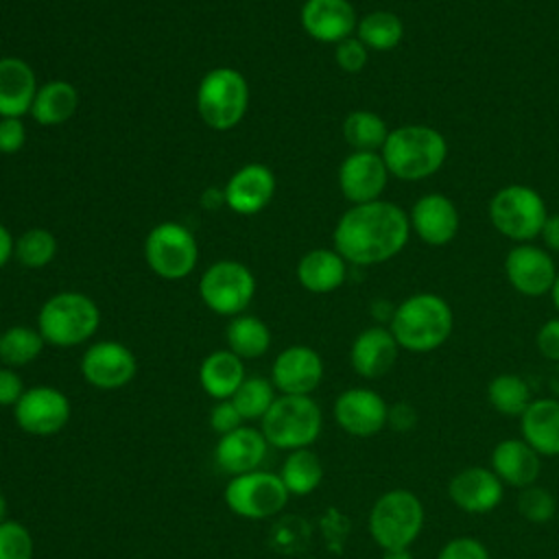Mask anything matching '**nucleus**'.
Instances as JSON below:
<instances>
[{
  "instance_id": "nucleus-24",
  "label": "nucleus",
  "mask_w": 559,
  "mask_h": 559,
  "mask_svg": "<svg viewBox=\"0 0 559 559\" xmlns=\"http://www.w3.org/2000/svg\"><path fill=\"white\" fill-rule=\"evenodd\" d=\"M491 469L504 485L524 489L537 483L542 456L522 437H507L491 450Z\"/></svg>"
},
{
  "instance_id": "nucleus-7",
  "label": "nucleus",
  "mask_w": 559,
  "mask_h": 559,
  "mask_svg": "<svg viewBox=\"0 0 559 559\" xmlns=\"http://www.w3.org/2000/svg\"><path fill=\"white\" fill-rule=\"evenodd\" d=\"M546 218L548 210L542 194L524 183H509L489 201V221L493 229L515 245L539 238Z\"/></svg>"
},
{
  "instance_id": "nucleus-17",
  "label": "nucleus",
  "mask_w": 559,
  "mask_h": 559,
  "mask_svg": "<svg viewBox=\"0 0 559 559\" xmlns=\"http://www.w3.org/2000/svg\"><path fill=\"white\" fill-rule=\"evenodd\" d=\"M448 498L456 509L469 515L491 513L504 498V483L491 467L467 465L448 483Z\"/></svg>"
},
{
  "instance_id": "nucleus-6",
  "label": "nucleus",
  "mask_w": 559,
  "mask_h": 559,
  "mask_svg": "<svg viewBox=\"0 0 559 559\" xmlns=\"http://www.w3.org/2000/svg\"><path fill=\"white\" fill-rule=\"evenodd\" d=\"M260 430L269 445L277 450L310 448L323 430L321 406L312 395H277L273 406L260 419Z\"/></svg>"
},
{
  "instance_id": "nucleus-19",
  "label": "nucleus",
  "mask_w": 559,
  "mask_h": 559,
  "mask_svg": "<svg viewBox=\"0 0 559 559\" xmlns=\"http://www.w3.org/2000/svg\"><path fill=\"white\" fill-rule=\"evenodd\" d=\"M408 221L411 231H415L419 240L430 247H443L452 242L461 225L454 201L441 192H428L419 197L408 212Z\"/></svg>"
},
{
  "instance_id": "nucleus-33",
  "label": "nucleus",
  "mask_w": 559,
  "mask_h": 559,
  "mask_svg": "<svg viewBox=\"0 0 559 559\" xmlns=\"http://www.w3.org/2000/svg\"><path fill=\"white\" fill-rule=\"evenodd\" d=\"M533 400L528 382L518 373H498L487 384V402L500 415L520 419Z\"/></svg>"
},
{
  "instance_id": "nucleus-18",
  "label": "nucleus",
  "mask_w": 559,
  "mask_h": 559,
  "mask_svg": "<svg viewBox=\"0 0 559 559\" xmlns=\"http://www.w3.org/2000/svg\"><path fill=\"white\" fill-rule=\"evenodd\" d=\"M323 380V358L308 345L282 349L271 365V382L282 395H310Z\"/></svg>"
},
{
  "instance_id": "nucleus-11",
  "label": "nucleus",
  "mask_w": 559,
  "mask_h": 559,
  "mask_svg": "<svg viewBox=\"0 0 559 559\" xmlns=\"http://www.w3.org/2000/svg\"><path fill=\"white\" fill-rule=\"evenodd\" d=\"M144 258L155 275L164 280H181L194 271L199 245L186 225L166 221L148 231L144 240Z\"/></svg>"
},
{
  "instance_id": "nucleus-45",
  "label": "nucleus",
  "mask_w": 559,
  "mask_h": 559,
  "mask_svg": "<svg viewBox=\"0 0 559 559\" xmlns=\"http://www.w3.org/2000/svg\"><path fill=\"white\" fill-rule=\"evenodd\" d=\"M26 391L20 373L11 367H0V406H15L22 393Z\"/></svg>"
},
{
  "instance_id": "nucleus-47",
  "label": "nucleus",
  "mask_w": 559,
  "mask_h": 559,
  "mask_svg": "<svg viewBox=\"0 0 559 559\" xmlns=\"http://www.w3.org/2000/svg\"><path fill=\"white\" fill-rule=\"evenodd\" d=\"M539 236H542L548 251L559 253V214H548Z\"/></svg>"
},
{
  "instance_id": "nucleus-41",
  "label": "nucleus",
  "mask_w": 559,
  "mask_h": 559,
  "mask_svg": "<svg viewBox=\"0 0 559 559\" xmlns=\"http://www.w3.org/2000/svg\"><path fill=\"white\" fill-rule=\"evenodd\" d=\"M334 59L341 70L354 74L360 72L369 61V48L358 37H347L334 46Z\"/></svg>"
},
{
  "instance_id": "nucleus-4",
  "label": "nucleus",
  "mask_w": 559,
  "mask_h": 559,
  "mask_svg": "<svg viewBox=\"0 0 559 559\" xmlns=\"http://www.w3.org/2000/svg\"><path fill=\"white\" fill-rule=\"evenodd\" d=\"M100 325L96 301L76 290H63L44 301L37 314V330L46 345L76 347L90 341Z\"/></svg>"
},
{
  "instance_id": "nucleus-21",
  "label": "nucleus",
  "mask_w": 559,
  "mask_h": 559,
  "mask_svg": "<svg viewBox=\"0 0 559 559\" xmlns=\"http://www.w3.org/2000/svg\"><path fill=\"white\" fill-rule=\"evenodd\" d=\"M275 194V175L264 164H245L225 183V205L242 216L262 212Z\"/></svg>"
},
{
  "instance_id": "nucleus-44",
  "label": "nucleus",
  "mask_w": 559,
  "mask_h": 559,
  "mask_svg": "<svg viewBox=\"0 0 559 559\" xmlns=\"http://www.w3.org/2000/svg\"><path fill=\"white\" fill-rule=\"evenodd\" d=\"M535 345H537V352H539L546 360L559 365V317L548 319V321L537 330Z\"/></svg>"
},
{
  "instance_id": "nucleus-3",
  "label": "nucleus",
  "mask_w": 559,
  "mask_h": 559,
  "mask_svg": "<svg viewBox=\"0 0 559 559\" xmlns=\"http://www.w3.org/2000/svg\"><path fill=\"white\" fill-rule=\"evenodd\" d=\"M380 155L389 175L402 181H421L432 177L448 157V142L430 124H402L389 131Z\"/></svg>"
},
{
  "instance_id": "nucleus-2",
  "label": "nucleus",
  "mask_w": 559,
  "mask_h": 559,
  "mask_svg": "<svg viewBox=\"0 0 559 559\" xmlns=\"http://www.w3.org/2000/svg\"><path fill=\"white\" fill-rule=\"evenodd\" d=\"M389 330L400 349L428 354L450 338L454 330V312L441 295L415 293L395 306Z\"/></svg>"
},
{
  "instance_id": "nucleus-9",
  "label": "nucleus",
  "mask_w": 559,
  "mask_h": 559,
  "mask_svg": "<svg viewBox=\"0 0 559 559\" xmlns=\"http://www.w3.org/2000/svg\"><path fill=\"white\" fill-rule=\"evenodd\" d=\"M288 496L280 474L264 469L229 476L223 491L227 509L245 520H266L277 515L286 507Z\"/></svg>"
},
{
  "instance_id": "nucleus-31",
  "label": "nucleus",
  "mask_w": 559,
  "mask_h": 559,
  "mask_svg": "<svg viewBox=\"0 0 559 559\" xmlns=\"http://www.w3.org/2000/svg\"><path fill=\"white\" fill-rule=\"evenodd\" d=\"M227 349L236 356L245 358H260L271 347V330L269 325L253 314H238L231 317L225 330Z\"/></svg>"
},
{
  "instance_id": "nucleus-1",
  "label": "nucleus",
  "mask_w": 559,
  "mask_h": 559,
  "mask_svg": "<svg viewBox=\"0 0 559 559\" xmlns=\"http://www.w3.org/2000/svg\"><path fill=\"white\" fill-rule=\"evenodd\" d=\"M411 238L408 212L391 201L352 205L338 218L332 240L345 262L356 266L382 264L406 247Z\"/></svg>"
},
{
  "instance_id": "nucleus-29",
  "label": "nucleus",
  "mask_w": 559,
  "mask_h": 559,
  "mask_svg": "<svg viewBox=\"0 0 559 559\" xmlns=\"http://www.w3.org/2000/svg\"><path fill=\"white\" fill-rule=\"evenodd\" d=\"M79 109V90L61 79L48 81L37 87L31 105V116L37 124L55 127L70 120Z\"/></svg>"
},
{
  "instance_id": "nucleus-30",
  "label": "nucleus",
  "mask_w": 559,
  "mask_h": 559,
  "mask_svg": "<svg viewBox=\"0 0 559 559\" xmlns=\"http://www.w3.org/2000/svg\"><path fill=\"white\" fill-rule=\"evenodd\" d=\"M277 474L290 496H310L323 480V463L314 450L299 448L286 454Z\"/></svg>"
},
{
  "instance_id": "nucleus-48",
  "label": "nucleus",
  "mask_w": 559,
  "mask_h": 559,
  "mask_svg": "<svg viewBox=\"0 0 559 559\" xmlns=\"http://www.w3.org/2000/svg\"><path fill=\"white\" fill-rule=\"evenodd\" d=\"M13 247H15V240L11 231L4 227V223H0V269L13 258Z\"/></svg>"
},
{
  "instance_id": "nucleus-46",
  "label": "nucleus",
  "mask_w": 559,
  "mask_h": 559,
  "mask_svg": "<svg viewBox=\"0 0 559 559\" xmlns=\"http://www.w3.org/2000/svg\"><path fill=\"white\" fill-rule=\"evenodd\" d=\"M417 411L413 404L408 402H397L393 406H389V415H386V426L395 432H408L417 426Z\"/></svg>"
},
{
  "instance_id": "nucleus-13",
  "label": "nucleus",
  "mask_w": 559,
  "mask_h": 559,
  "mask_svg": "<svg viewBox=\"0 0 559 559\" xmlns=\"http://www.w3.org/2000/svg\"><path fill=\"white\" fill-rule=\"evenodd\" d=\"M138 371L133 352L120 341H96L81 356V376L100 391L127 386Z\"/></svg>"
},
{
  "instance_id": "nucleus-28",
  "label": "nucleus",
  "mask_w": 559,
  "mask_h": 559,
  "mask_svg": "<svg viewBox=\"0 0 559 559\" xmlns=\"http://www.w3.org/2000/svg\"><path fill=\"white\" fill-rule=\"evenodd\" d=\"M245 378L247 373L242 358L229 349L210 352L199 367V384L216 402L231 400Z\"/></svg>"
},
{
  "instance_id": "nucleus-26",
  "label": "nucleus",
  "mask_w": 559,
  "mask_h": 559,
  "mask_svg": "<svg viewBox=\"0 0 559 559\" xmlns=\"http://www.w3.org/2000/svg\"><path fill=\"white\" fill-rule=\"evenodd\" d=\"M520 437L542 459L559 456V400L535 397L520 415Z\"/></svg>"
},
{
  "instance_id": "nucleus-23",
  "label": "nucleus",
  "mask_w": 559,
  "mask_h": 559,
  "mask_svg": "<svg viewBox=\"0 0 559 559\" xmlns=\"http://www.w3.org/2000/svg\"><path fill=\"white\" fill-rule=\"evenodd\" d=\"M400 345L389 328L371 325L358 332L349 347V362L352 369L365 378L376 380L389 373L397 360Z\"/></svg>"
},
{
  "instance_id": "nucleus-38",
  "label": "nucleus",
  "mask_w": 559,
  "mask_h": 559,
  "mask_svg": "<svg viewBox=\"0 0 559 559\" xmlns=\"http://www.w3.org/2000/svg\"><path fill=\"white\" fill-rule=\"evenodd\" d=\"M518 513L531 524H546L557 513V500L550 489L542 485H528L518 491Z\"/></svg>"
},
{
  "instance_id": "nucleus-42",
  "label": "nucleus",
  "mask_w": 559,
  "mask_h": 559,
  "mask_svg": "<svg viewBox=\"0 0 559 559\" xmlns=\"http://www.w3.org/2000/svg\"><path fill=\"white\" fill-rule=\"evenodd\" d=\"M245 424V419L240 417V413L236 411L231 400H218L212 411H210V428L221 437L227 435L236 428H240Z\"/></svg>"
},
{
  "instance_id": "nucleus-40",
  "label": "nucleus",
  "mask_w": 559,
  "mask_h": 559,
  "mask_svg": "<svg viewBox=\"0 0 559 559\" xmlns=\"http://www.w3.org/2000/svg\"><path fill=\"white\" fill-rule=\"evenodd\" d=\"M437 559H491V555L489 548L478 537L459 535L441 546Z\"/></svg>"
},
{
  "instance_id": "nucleus-12",
  "label": "nucleus",
  "mask_w": 559,
  "mask_h": 559,
  "mask_svg": "<svg viewBox=\"0 0 559 559\" xmlns=\"http://www.w3.org/2000/svg\"><path fill=\"white\" fill-rule=\"evenodd\" d=\"M72 406L68 395L48 384L28 386L13 406V419L31 437H52L70 421Z\"/></svg>"
},
{
  "instance_id": "nucleus-34",
  "label": "nucleus",
  "mask_w": 559,
  "mask_h": 559,
  "mask_svg": "<svg viewBox=\"0 0 559 559\" xmlns=\"http://www.w3.org/2000/svg\"><path fill=\"white\" fill-rule=\"evenodd\" d=\"M389 131L391 129L386 127V122L376 111H369V109L349 111L343 120V138L354 151L380 153Z\"/></svg>"
},
{
  "instance_id": "nucleus-25",
  "label": "nucleus",
  "mask_w": 559,
  "mask_h": 559,
  "mask_svg": "<svg viewBox=\"0 0 559 559\" xmlns=\"http://www.w3.org/2000/svg\"><path fill=\"white\" fill-rule=\"evenodd\" d=\"M37 87V76L28 61L0 57V118H22L31 114Z\"/></svg>"
},
{
  "instance_id": "nucleus-20",
  "label": "nucleus",
  "mask_w": 559,
  "mask_h": 559,
  "mask_svg": "<svg viewBox=\"0 0 559 559\" xmlns=\"http://www.w3.org/2000/svg\"><path fill=\"white\" fill-rule=\"evenodd\" d=\"M304 31L321 44H338L356 31L358 17L349 0H306L299 11Z\"/></svg>"
},
{
  "instance_id": "nucleus-51",
  "label": "nucleus",
  "mask_w": 559,
  "mask_h": 559,
  "mask_svg": "<svg viewBox=\"0 0 559 559\" xmlns=\"http://www.w3.org/2000/svg\"><path fill=\"white\" fill-rule=\"evenodd\" d=\"M7 513H9V502H7V496L0 491V522L9 520Z\"/></svg>"
},
{
  "instance_id": "nucleus-8",
  "label": "nucleus",
  "mask_w": 559,
  "mask_h": 559,
  "mask_svg": "<svg viewBox=\"0 0 559 559\" xmlns=\"http://www.w3.org/2000/svg\"><path fill=\"white\" fill-rule=\"evenodd\" d=\"M249 83L236 68L210 70L197 90V111L201 120L216 131L234 129L247 114Z\"/></svg>"
},
{
  "instance_id": "nucleus-32",
  "label": "nucleus",
  "mask_w": 559,
  "mask_h": 559,
  "mask_svg": "<svg viewBox=\"0 0 559 559\" xmlns=\"http://www.w3.org/2000/svg\"><path fill=\"white\" fill-rule=\"evenodd\" d=\"M356 37L376 52H386L393 50L402 44L404 39V22L397 13L393 11H371L362 15L356 24Z\"/></svg>"
},
{
  "instance_id": "nucleus-16",
  "label": "nucleus",
  "mask_w": 559,
  "mask_h": 559,
  "mask_svg": "<svg viewBox=\"0 0 559 559\" xmlns=\"http://www.w3.org/2000/svg\"><path fill=\"white\" fill-rule=\"evenodd\" d=\"M389 177L382 155L373 151H352L338 166V188L352 205L378 201Z\"/></svg>"
},
{
  "instance_id": "nucleus-5",
  "label": "nucleus",
  "mask_w": 559,
  "mask_h": 559,
  "mask_svg": "<svg viewBox=\"0 0 559 559\" xmlns=\"http://www.w3.org/2000/svg\"><path fill=\"white\" fill-rule=\"evenodd\" d=\"M426 522L424 502L411 489H389L371 504L367 528L371 539L382 548H411L421 535Z\"/></svg>"
},
{
  "instance_id": "nucleus-10",
  "label": "nucleus",
  "mask_w": 559,
  "mask_h": 559,
  "mask_svg": "<svg viewBox=\"0 0 559 559\" xmlns=\"http://www.w3.org/2000/svg\"><path fill=\"white\" fill-rule=\"evenodd\" d=\"M199 295L212 312L221 317H238L255 295V277L242 262L218 260L203 271Z\"/></svg>"
},
{
  "instance_id": "nucleus-36",
  "label": "nucleus",
  "mask_w": 559,
  "mask_h": 559,
  "mask_svg": "<svg viewBox=\"0 0 559 559\" xmlns=\"http://www.w3.org/2000/svg\"><path fill=\"white\" fill-rule=\"evenodd\" d=\"M275 397H277V389L273 386L271 378L247 376L238 386V391L231 395V402L245 421H253L266 415Z\"/></svg>"
},
{
  "instance_id": "nucleus-49",
  "label": "nucleus",
  "mask_w": 559,
  "mask_h": 559,
  "mask_svg": "<svg viewBox=\"0 0 559 559\" xmlns=\"http://www.w3.org/2000/svg\"><path fill=\"white\" fill-rule=\"evenodd\" d=\"M382 559H415L411 548H386L382 550Z\"/></svg>"
},
{
  "instance_id": "nucleus-43",
  "label": "nucleus",
  "mask_w": 559,
  "mask_h": 559,
  "mask_svg": "<svg viewBox=\"0 0 559 559\" xmlns=\"http://www.w3.org/2000/svg\"><path fill=\"white\" fill-rule=\"evenodd\" d=\"M26 142V127L22 118H0V153L13 155Z\"/></svg>"
},
{
  "instance_id": "nucleus-50",
  "label": "nucleus",
  "mask_w": 559,
  "mask_h": 559,
  "mask_svg": "<svg viewBox=\"0 0 559 559\" xmlns=\"http://www.w3.org/2000/svg\"><path fill=\"white\" fill-rule=\"evenodd\" d=\"M550 299H552V306H555L557 312H559V271H557L555 284H552V288H550Z\"/></svg>"
},
{
  "instance_id": "nucleus-37",
  "label": "nucleus",
  "mask_w": 559,
  "mask_h": 559,
  "mask_svg": "<svg viewBox=\"0 0 559 559\" xmlns=\"http://www.w3.org/2000/svg\"><path fill=\"white\" fill-rule=\"evenodd\" d=\"M57 253V238L44 227L26 229L15 238L13 258L26 269H41L52 262Z\"/></svg>"
},
{
  "instance_id": "nucleus-27",
  "label": "nucleus",
  "mask_w": 559,
  "mask_h": 559,
  "mask_svg": "<svg viewBox=\"0 0 559 559\" xmlns=\"http://www.w3.org/2000/svg\"><path fill=\"white\" fill-rule=\"evenodd\" d=\"M347 262L336 249H310L297 262V280L308 293L325 295L343 286Z\"/></svg>"
},
{
  "instance_id": "nucleus-15",
  "label": "nucleus",
  "mask_w": 559,
  "mask_h": 559,
  "mask_svg": "<svg viewBox=\"0 0 559 559\" xmlns=\"http://www.w3.org/2000/svg\"><path fill=\"white\" fill-rule=\"evenodd\" d=\"M334 421L352 437H373L386 426L389 404L384 397L367 386H352L338 393L332 406Z\"/></svg>"
},
{
  "instance_id": "nucleus-35",
  "label": "nucleus",
  "mask_w": 559,
  "mask_h": 559,
  "mask_svg": "<svg viewBox=\"0 0 559 559\" xmlns=\"http://www.w3.org/2000/svg\"><path fill=\"white\" fill-rule=\"evenodd\" d=\"M46 341L37 328L11 325L0 334V362L4 367H26L39 358Z\"/></svg>"
},
{
  "instance_id": "nucleus-39",
  "label": "nucleus",
  "mask_w": 559,
  "mask_h": 559,
  "mask_svg": "<svg viewBox=\"0 0 559 559\" xmlns=\"http://www.w3.org/2000/svg\"><path fill=\"white\" fill-rule=\"evenodd\" d=\"M33 535L22 522H0V559H33Z\"/></svg>"
},
{
  "instance_id": "nucleus-14",
  "label": "nucleus",
  "mask_w": 559,
  "mask_h": 559,
  "mask_svg": "<svg viewBox=\"0 0 559 559\" xmlns=\"http://www.w3.org/2000/svg\"><path fill=\"white\" fill-rule=\"evenodd\" d=\"M504 275L515 293L524 297H542L550 295L557 266L548 249L522 242L509 249L504 258Z\"/></svg>"
},
{
  "instance_id": "nucleus-22",
  "label": "nucleus",
  "mask_w": 559,
  "mask_h": 559,
  "mask_svg": "<svg viewBox=\"0 0 559 559\" xmlns=\"http://www.w3.org/2000/svg\"><path fill=\"white\" fill-rule=\"evenodd\" d=\"M269 441L260 428L240 426L227 435H221L214 445V461L216 465L229 474L238 476L245 472L260 469L262 461L266 459Z\"/></svg>"
}]
</instances>
